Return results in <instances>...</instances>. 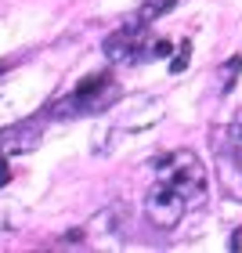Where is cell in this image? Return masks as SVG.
I'll return each mask as SVG.
<instances>
[{
	"label": "cell",
	"mask_w": 242,
	"mask_h": 253,
	"mask_svg": "<svg viewBox=\"0 0 242 253\" xmlns=\"http://www.w3.org/2000/svg\"><path fill=\"white\" fill-rule=\"evenodd\" d=\"M206 203V170L188 148L159 156L152 167V185L145 195V217L156 228H177L188 210Z\"/></svg>",
	"instance_id": "obj_1"
},
{
	"label": "cell",
	"mask_w": 242,
	"mask_h": 253,
	"mask_svg": "<svg viewBox=\"0 0 242 253\" xmlns=\"http://www.w3.org/2000/svg\"><path fill=\"white\" fill-rule=\"evenodd\" d=\"M152 37L148 33V26H141V22H126V26H120L112 37L105 40V54L112 62H137V54H141V43Z\"/></svg>",
	"instance_id": "obj_4"
},
{
	"label": "cell",
	"mask_w": 242,
	"mask_h": 253,
	"mask_svg": "<svg viewBox=\"0 0 242 253\" xmlns=\"http://www.w3.org/2000/svg\"><path fill=\"white\" fill-rule=\"evenodd\" d=\"M188 58H192V40H181L174 62H170V73H184V69H188Z\"/></svg>",
	"instance_id": "obj_9"
},
{
	"label": "cell",
	"mask_w": 242,
	"mask_h": 253,
	"mask_svg": "<svg viewBox=\"0 0 242 253\" xmlns=\"http://www.w3.org/2000/svg\"><path fill=\"white\" fill-rule=\"evenodd\" d=\"M232 250H235V253H242V228H239V232L232 235Z\"/></svg>",
	"instance_id": "obj_11"
},
{
	"label": "cell",
	"mask_w": 242,
	"mask_h": 253,
	"mask_svg": "<svg viewBox=\"0 0 242 253\" xmlns=\"http://www.w3.org/2000/svg\"><path fill=\"white\" fill-rule=\"evenodd\" d=\"M174 54V43L163 40V37H148L141 43V54H137V62H156V58H170Z\"/></svg>",
	"instance_id": "obj_7"
},
{
	"label": "cell",
	"mask_w": 242,
	"mask_h": 253,
	"mask_svg": "<svg viewBox=\"0 0 242 253\" xmlns=\"http://www.w3.org/2000/svg\"><path fill=\"white\" fill-rule=\"evenodd\" d=\"M7 177H11V170H7V156L0 152V185H7Z\"/></svg>",
	"instance_id": "obj_10"
},
{
	"label": "cell",
	"mask_w": 242,
	"mask_h": 253,
	"mask_svg": "<svg viewBox=\"0 0 242 253\" xmlns=\"http://www.w3.org/2000/svg\"><path fill=\"white\" fill-rule=\"evenodd\" d=\"M120 98V87L116 80L105 76V73H94L87 80H80L73 94L58 98L54 105H47L43 112V120H73V116H98V112H105L112 101Z\"/></svg>",
	"instance_id": "obj_2"
},
{
	"label": "cell",
	"mask_w": 242,
	"mask_h": 253,
	"mask_svg": "<svg viewBox=\"0 0 242 253\" xmlns=\"http://www.w3.org/2000/svg\"><path fill=\"white\" fill-rule=\"evenodd\" d=\"M239 73H242V58H232V62H228V69H221V94H228V90L235 87Z\"/></svg>",
	"instance_id": "obj_8"
},
{
	"label": "cell",
	"mask_w": 242,
	"mask_h": 253,
	"mask_svg": "<svg viewBox=\"0 0 242 253\" xmlns=\"http://www.w3.org/2000/svg\"><path fill=\"white\" fill-rule=\"evenodd\" d=\"M177 4H184V0H141V7L134 11V22H141V26H152L156 18L170 15Z\"/></svg>",
	"instance_id": "obj_6"
},
{
	"label": "cell",
	"mask_w": 242,
	"mask_h": 253,
	"mask_svg": "<svg viewBox=\"0 0 242 253\" xmlns=\"http://www.w3.org/2000/svg\"><path fill=\"white\" fill-rule=\"evenodd\" d=\"M43 137V120H26V123H11L0 130V152L4 156H18L37 148Z\"/></svg>",
	"instance_id": "obj_5"
},
{
	"label": "cell",
	"mask_w": 242,
	"mask_h": 253,
	"mask_svg": "<svg viewBox=\"0 0 242 253\" xmlns=\"http://www.w3.org/2000/svg\"><path fill=\"white\" fill-rule=\"evenodd\" d=\"M213 152H217V174H221L224 192L242 203V112H235L224 130L213 134Z\"/></svg>",
	"instance_id": "obj_3"
}]
</instances>
